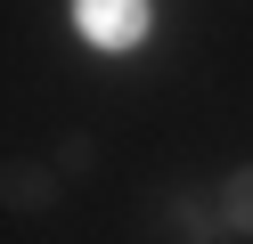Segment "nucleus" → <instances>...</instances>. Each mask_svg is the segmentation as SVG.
Masks as SVG:
<instances>
[{
    "label": "nucleus",
    "mask_w": 253,
    "mask_h": 244,
    "mask_svg": "<svg viewBox=\"0 0 253 244\" xmlns=\"http://www.w3.org/2000/svg\"><path fill=\"white\" fill-rule=\"evenodd\" d=\"M220 228L229 236H253V163H237L220 179Z\"/></svg>",
    "instance_id": "nucleus-3"
},
{
    "label": "nucleus",
    "mask_w": 253,
    "mask_h": 244,
    "mask_svg": "<svg viewBox=\"0 0 253 244\" xmlns=\"http://www.w3.org/2000/svg\"><path fill=\"white\" fill-rule=\"evenodd\" d=\"M0 195L17 211H41V204H57V171L49 163H8V171H0Z\"/></svg>",
    "instance_id": "nucleus-2"
},
{
    "label": "nucleus",
    "mask_w": 253,
    "mask_h": 244,
    "mask_svg": "<svg viewBox=\"0 0 253 244\" xmlns=\"http://www.w3.org/2000/svg\"><path fill=\"white\" fill-rule=\"evenodd\" d=\"M155 25L147 0H74V33H82L90 49H106V57H123V49H139Z\"/></svg>",
    "instance_id": "nucleus-1"
},
{
    "label": "nucleus",
    "mask_w": 253,
    "mask_h": 244,
    "mask_svg": "<svg viewBox=\"0 0 253 244\" xmlns=\"http://www.w3.org/2000/svg\"><path fill=\"white\" fill-rule=\"evenodd\" d=\"M90 155H98L90 139H66V155H57V171H90Z\"/></svg>",
    "instance_id": "nucleus-4"
}]
</instances>
